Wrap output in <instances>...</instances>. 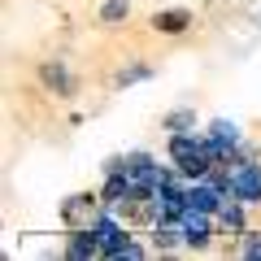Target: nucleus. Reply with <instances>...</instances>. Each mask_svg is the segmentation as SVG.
Listing matches in <instances>:
<instances>
[{"label":"nucleus","instance_id":"14","mask_svg":"<svg viewBox=\"0 0 261 261\" xmlns=\"http://www.w3.org/2000/svg\"><path fill=\"white\" fill-rule=\"evenodd\" d=\"M126 13H130V0H105V5H100V22H105V27L126 22Z\"/></svg>","mask_w":261,"mask_h":261},{"label":"nucleus","instance_id":"7","mask_svg":"<svg viewBox=\"0 0 261 261\" xmlns=\"http://www.w3.org/2000/svg\"><path fill=\"white\" fill-rule=\"evenodd\" d=\"M222 200H226V192H218L209 178H192V183H187V205H192V209L218 214V209H222Z\"/></svg>","mask_w":261,"mask_h":261},{"label":"nucleus","instance_id":"1","mask_svg":"<svg viewBox=\"0 0 261 261\" xmlns=\"http://www.w3.org/2000/svg\"><path fill=\"white\" fill-rule=\"evenodd\" d=\"M170 161L183 170V178H205L209 174V152H205V135H192V130H178L170 135Z\"/></svg>","mask_w":261,"mask_h":261},{"label":"nucleus","instance_id":"4","mask_svg":"<svg viewBox=\"0 0 261 261\" xmlns=\"http://www.w3.org/2000/svg\"><path fill=\"white\" fill-rule=\"evenodd\" d=\"M231 196L244 200V205H261V161L257 157L231 166Z\"/></svg>","mask_w":261,"mask_h":261},{"label":"nucleus","instance_id":"11","mask_svg":"<svg viewBox=\"0 0 261 261\" xmlns=\"http://www.w3.org/2000/svg\"><path fill=\"white\" fill-rule=\"evenodd\" d=\"M130 192V174L126 170H118V174H105V187H100V200H105V209H113L122 200V196Z\"/></svg>","mask_w":261,"mask_h":261},{"label":"nucleus","instance_id":"8","mask_svg":"<svg viewBox=\"0 0 261 261\" xmlns=\"http://www.w3.org/2000/svg\"><path fill=\"white\" fill-rule=\"evenodd\" d=\"M244 209H248V205H244V200H235V196H226V200H222V209H218V231H226V235H244V231H248V214H244Z\"/></svg>","mask_w":261,"mask_h":261},{"label":"nucleus","instance_id":"6","mask_svg":"<svg viewBox=\"0 0 261 261\" xmlns=\"http://www.w3.org/2000/svg\"><path fill=\"white\" fill-rule=\"evenodd\" d=\"M39 83L53 96H74V74L65 61H39Z\"/></svg>","mask_w":261,"mask_h":261},{"label":"nucleus","instance_id":"12","mask_svg":"<svg viewBox=\"0 0 261 261\" xmlns=\"http://www.w3.org/2000/svg\"><path fill=\"white\" fill-rule=\"evenodd\" d=\"M161 130H170V135H178V130H196V113L192 109H174L161 118Z\"/></svg>","mask_w":261,"mask_h":261},{"label":"nucleus","instance_id":"17","mask_svg":"<svg viewBox=\"0 0 261 261\" xmlns=\"http://www.w3.org/2000/svg\"><path fill=\"white\" fill-rule=\"evenodd\" d=\"M240 257L261 261V231H244V235H240Z\"/></svg>","mask_w":261,"mask_h":261},{"label":"nucleus","instance_id":"16","mask_svg":"<svg viewBox=\"0 0 261 261\" xmlns=\"http://www.w3.org/2000/svg\"><path fill=\"white\" fill-rule=\"evenodd\" d=\"M209 135H218V140H231V144H244L240 122H231V118H214V122H209Z\"/></svg>","mask_w":261,"mask_h":261},{"label":"nucleus","instance_id":"2","mask_svg":"<svg viewBox=\"0 0 261 261\" xmlns=\"http://www.w3.org/2000/svg\"><path fill=\"white\" fill-rule=\"evenodd\" d=\"M100 214H105L100 192H74V196H65V200H61V222L65 226H92Z\"/></svg>","mask_w":261,"mask_h":261},{"label":"nucleus","instance_id":"3","mask_svg":"<svg viewBox=\"0 0 261 261\" xmlns=\"http://www.w3.org/2000/svg\"><path fill=\"white\" fill-rule=\"evenodd\" d=\"M178 226H183V248H209L214 244V235H218V218L214 214H205V209H192L187 205V214L178 218Z\"/></svg>","mask_w":261,"mask_h":261},{"label":"nucleus","instance_id":"15","mask_svg":"<svg viewBox=\"0 0 261 261\" xmlns=\"http://www.w3.org/2000/svg\"><path fill=\"white\" fill-rule=\"evenodd\" d=\"M144 79H152V65L140 61V65H122L113 83H118V87H130V83H144Z\"/></svg>","mask_w":261,"mask_h":261},{"label":"nucleus","instance_id":"13","mask_svg":"<svg viewBox=\"0 0 261 261\" xmlns=\"http://www.w3.org/2000/svg\"><path fill=\"white\" fill-rule=\"evenodd\" d=\"M105 257H144V244L140 240H130V231H122V240L118 244H109V248H105Z\"/></svg>","mask_w":261,"mask_h":261},{"label":"nucleus","instance_id":"9","mask_svg":"<svg viewBox=\"0 0 261 261\" xmlns=\"http://www.w3.org/2000/svg\"><path fill=\"white\" fill-rule=\"evenodd\" d=\"M148 27L157 31V35H170V39H174V35H183V31L192 27V13H187V9H157V13L148 18Z\"/></svg>","mask_w":261,"mask_h":261},{"label":"nucleus","instance_id":"10","mask_svg":"<svg viewBox=\"0 0 261 261\" xmlns=\"http://www.w3.org/2000/svg\"><path fill=\"white\" fill-rule=\"evenodd\" d=\"M152 248H157V252L183 248V226H178V222H152Z\"/></svg>","mask_w":261,"mask_h":261},{"label":"nucleus","instance_id":"5","mask_svg":"<svg viewBox=\"0 0 261 261\" xmlns=\"http://www.w3.org/2000/svg\"><path fill=\"white\" fill-rule=\"evenodd\" d=\"M65 257L70 261H92V257H105V244L92 226H70V240H65Z\"/></svg>","mask_w":261,"mask_h":261}]
</instances>
